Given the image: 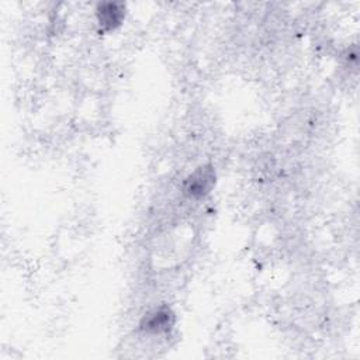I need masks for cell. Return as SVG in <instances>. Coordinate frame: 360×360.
<instances>
[{"label":"cell","instance_id":"1","mask_svg":"<svg viewBox=\"0 0 360 360\" xmlns=\"http://www.w3.org/2000/svg\"><path fill=\"white\" fill-rule=\"evenodd\" d=\"M215 179L214 167L211 165H201L184 179L181 191L187 198L201 200L211 193L215 186Z\"/></svg>","mask_w":360,"mask_h":360},{"label":"cell","instance_id":"3","mask_svg":"<svg viewBox=\"0 0 360 360\" xmlns=\"http://www.w3.org/2000/svg\"><path fill=\"white\" fill-rule=\"evenodd\" d=\"M96 18L101 31H114L122 24L125 18V6L115 1L100 3L96 8Z\"/></svg>","mask_w":360,"mask_h":360},{"label":"cell","instance_id":"2","mask_svg":"<svg viewBox=\"0 0 360 360\" xmlns=\"http://www.w3.org/2000/svg\"><path fill=\"white\" fill-rule=\"evenodd\" d=\"M174 322L176 315L173 309L167 305H160L150 309L142 316L139 322V329L146 335L156 336L167 333L174 326Z\"/></svg>","mask_w":360,"mask_h":360}]
</instances>
